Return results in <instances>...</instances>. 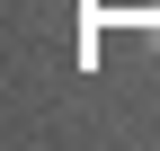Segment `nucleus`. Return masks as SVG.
<instances>
[{"label": "nucleus", "instance_id": "f257e3e1", "mask_svg": "<svg viewBox=\"0 0 160 151\" xmlns=\"http://www.w3.org/2000/svg\"><path fill=\"white\" fill-rule=\"evenodd\" d=\"M142 45H151V53H160V9H142Z\"/></svg>", "mask_w": 160, "mask_h": 151}]
</instances>
